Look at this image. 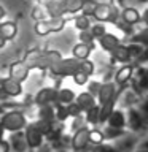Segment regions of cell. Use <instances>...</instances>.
I'll list each match as a JSON object with an SVG mask.
<instances>
[{
    "label": "cell",
    "instance_id": "cell-32",
    "mask_svg": "<svg viewBox=\"0 0 148 152\" xmlns=\"http://www.w3.org/2000/svg\"><path fill=\"white\" fill-rule=\"evenodd\" d=\"M131 68L129 66H126V68H123L121 71H118V76H116V79H118V83H124L127 78H129V75H131Z\"/></svg>",
    "mask_w": 148,
    "mask_h": 152
},
{
    "label": "cell",
    "instance_id": "cell-23",
    "mask_svg": "<svg viewBox=\"0 0 148 152\" xmlns=\"http://www.w3.org/2000/svg\"><path fill=\"white\" fill-rule=\"evenodd\" d=\"M123 18H124V21H126V22L134 24V22L138 21V13L135 11V10H132V8H127V10H124Z\"/></svg>",
    "mask_w": 148,
    "mask_h": 152
},
{
    "label": "cell",
    "instance_id": "cell-20",
    "mask_svg": "<svg viewBox=\"0 0 148 152\" xmlns=\"http://www.w3.org/2000/svg\"><path fill=\"white\" fill-rule=\"evenodd\" d=\"M54 116L59 122H64L67 117H69V109H67V104H61V103H56L54 106Z\"/></svg>",
    "mask_w": 148,
    "mask_h": 152
},
{
    "label": "cell",
    "instance_id": "cell-3",
    "mask_svg": "<svg viewBox=\"0 0 148 152\" xmlns=\"http://www.w3.org/2000/svg\"><path fill=\"white\" fill-rule=\"evenodd\" d=\"M61 60V56L56 51H41L40 56L37 59H33L30 64H27V66L30 70H46V68H53L57 62Z\"/></svg>",
    "mask_w": 148,
    "mask_h": 152
},
{
    "label": "cell",
    "instance_id": "cell-45",
    "mask_svg": "<svg viewBox=\"0 0 148 152\" xmlns=\"http://www.w3.org/2000/svg\"><path fill=\"white\" fill-rule=\"evenodd\" d=\"M95 2H97V3H105V5H110V2H112V0H95Z\"/></svg>",
    "mask_w": 148,
    "mask_h": 152
},
{
    "label": "cell",
    "instance_id": "cell-26",
    "mask_svg": "<svg viewBox=\"0 0 148 152\" xmlns=\"http://www.w3.org/2000/svg\"><path fill=\"white\" fill-rule=\"evenodd\" d=\"M86 113H88V116H86L88 122H91V124H97V122H99V114H100V109H99V108L92 106L91 109H88Z\"/></svg>",
    "mask_w": 148,
    "mask_h": 152
},
{
    "label": "cell",
    "instance_id": "cell-52",
    "mask_svg": "<svg viewBox=\"0 0 148 152\" xmlns=\"http://www.w3.org/2000/svg\"><path fill=\"white\" fill-rule=\"evenodd\" d=\"M140 152H148V151H140Z\"/></svg>",
    "mask_w": 148,
    "mask_h": 152
},
{
    "label": "cell",
    "instance_id": "cell-22",
    "mask_svg": "<svg viewBox=\"0 0 148 152\" xmlns=\"http://www.w3.org/2000/svg\"><path fill=\"white\" fill-rule=\"evenodd\" d=\"M95 7H97V2H95V0H83L81 11H83V14H86V16H89V14H94Z\"/></svg>",
    "mask_w": 148,
    "mask_h": 152
},
{
    "label": "cell",
    "instance_id": "cell-14",
    "mask_svg": "<svg viewBox=\"0 0 148 152\" xmlns=\"http://www.w3.org/2000/svg\"><path fill=\"white\" fill-rule=\"evenodd\" d=\"M38 119H43V121H51L53 122V119H56L53 104H41V106L38 108Z\"/></svg>",
    "mask_w": 148,
    "mask_h": 152
},
{
    "label": "cell",
    "instance_id": "cell-48",
    "mask_svg": "<svg viewBox=\"0 0 148 152\" xmlns=\"http://www.w3.org/2000/svg\"><path fill=\"white\" fill-rule=\"evenodd\" d=\"M142 59H143V60H147V59H148V49H147L145 52H143V56H142Z\"/></svg>",
    "mask_w": 148,
    "mask_h": 152
},
{
    "label": "cell",
    "instance_id": "cell-33",
    "mask_svg": "<svg viewBox=\"0 0 148 152\" xmlns=\"http://www.w3.org/2000/svg\"><path fill=\"white\" fill-rule=\"evenodd\" d=\"M73 79H75V83L76 84H84L86 81H88V75L86 73H83V71H76V73L73 75Z\"/></svg>",
    "mask_w": 148,
    "mask_h": 152
},
{
    "label": "cell",
    "instance_id": "cell-15",
    "mask_svg": "<svg viewBox=\"0 0 148 152\" xmlns=\"http://www.w3.org/2000/svg\"><path fill=\"white\" fill-rule=\"evenodd\" d=\"M73 98H75V95L72 90L69 89H61V90H57V97H56V103H61V104H69L73 102Z\"/></svg>",
    "mask_w": 148,
    "mask_h": 152
},
{
    "label": "cell",
    "instance_id": "cell-9",
    "mask_svg": "<svg viewBox=\"0 0 148 152\" xmlns=\"http://www.w3.org/2000/svg\"><path fill=\"white\" fill-rule=\"evenodd\" d=\"M94 16L99 19V21H112L115 18V11L110 5L105 3H97V7L94 10Z\"/></svg>",
    "mask_w": 148,
    "mask_h": 152
},
{
    "label": "cell",
    "instance_id": "cell-39",
    "mask_svg": "<svg viewBox=\"0 0 148 152\" xmlns=\"http://www.w3.org/2000/svg\"><path fill=\"white\" fill-rule=\"evenodd\" d=\"M10 151H11L10 142L5 141V140H0V152H10Z\"/></svg>",
    "mask_w": 148,
    "mask_h": 152
},
{
    "label": "cell",
    "instance_id": "cell-42",
    "mask_svg": "<svg viewBox=\"0 0 148 152\" xmlns=\"http://www.w3.org/2000/svg\"><path fill=\"white\" fill-rule=\"evenodd\" d=\"M95 152H115L112 147H100L99 151H95Z\"/></svg>",
    "mask_w": 148,
    "mask_h": 152
},
{
    "label": "cell",
    "instance_id": "cell-35",
    "mask_svg": "<svg viewBox=\"0 0 148 152\" xmlns=\"http://www.w3.org/2000/svg\"><path fill=\"white\" fill-rule=\"evenodd\" d=\"M91 33H92L94 37H102V35H105V28H104V26H94L92 28H91Z\"/></svg>",
    "mask_w": 148,
    "mask_h": 152
},
{
    "label": "cell",
    "instance_id": "cell-11",
    "mask_svg": "<svg viewBox=\"0 0 148 152\" xmlns=\"http://www.w3.org/2000/svg\"><path fill=\"white\" fill-rule=\"evenodd\" d=\"M18 33V26L16 22H11V21H5V22H0V35H2L7 41L13 40Z\"/></svg>",
    "mask_w": 148,
    "mask_h": 152
},
{
    "label": "cell",
    "instance_id": "cell-7",
    "mask_svg": "<svg viewBox=\"0 0 148 152\" xmlns=\"http://www.w3.org/2000/svg\"><path fill=\"white\" fill-rule=\"evenodd\" d=\"M56 97H57V90L56 89L45 87V89L38 90V94L35 95L33 102H35L38 106H41V104H53V103H56Z\"/></svg>",
    "mask_w": 148,
    "mask_h": 152
},
{
    "label": "cell",
    "instance_id": "cell-49",
    "mask_svg": "<svg viewBox=\"0 0 148 152\" xmlns=\"http://www.w3.org/2000/svg\"><path fill=\"white\" fill-rule=\"evenodd\" d=\"M143 147H145V149H148V142H145V144H143Z\"/></svg>",
    "mask_w": 148,
    "mask_h": 152
},
{
    "label": "cell",
    "instance_id": "cell-40",
    "mask_svg": "<svg viewBox=\"0 0 148 152\" xmlns=\"http://www.w3.org/2000/svg\"><path fill=\"white\" fill-rule=\"evenodd\" d=\"M100 90V86L99 84H91L89 86V94H97Z\"/></svg>",
    "mask_w": 148,
    "mask_h": 152
},
{
    "label": "cell",
    "instance_id": "cell-28",
    "mask_svg": "<svg viewBox=\"0 0 148 152\" xmlns=\"http://www.w3.org/2000/svg\"><path fill=\"white\" fill-rule=\"evenodd\" d=\"M131 127L134 128V130L142 128V119H140V116H138L135 111H131Z\"/></svg>",
    "mask_w": 148,
    "mask_h": 152
},
{
    "label": "cell",
    "instance_id": "cell-8",
    "mask_svg": "<svg viewBox=\"0 0 148 152\" xmlns=\"http://www.w3.org/2000/svg\"><path fill=\"white\" fill-rule=\"evenodd\" d=\"M10 146H11L13 152H26L29 149L27 146V141H26V136H24V130L21 132H13L11 138H10Z\"/></svg>",
    "mask_w": 148,
    "mask_h": 152
},
{
    "label": "cell",
    "instance_id": "cell-37",
    "mask_svg": "<svg viewBox=\"0 0 148 152\" xmlns=\"http://www.w3.org/2000/svg\"><path fill=\"white\" fill-rule=\"evenodd\" d=\"M107 135H108L110 138H115V136H119V135H121V132H119V128L108 127V128H107Z\"/></svg>",
    "mask_w": 148,
    "mask_h": 152
},
{
    "label": "cell",
    "instance_id": "cell-24",
    "mask_svg": "<svg viewBox=\"0 0 148 152\" xmlns=\"http://www.w3.org/2000/svg\"><path fill=\"white\" fill-rule=\"evenodd\" d=\"M100 43H102V46L105 48V49H113V48L118 45L116 38L112 37V35H102V38H100Z\"/></svg>",
    "mask_w": 148,
    "mask_h": 152
},
{
    "label": "cell",
    "instance_id": "cell-16",
    "mask_svg": "<svg viewBox=\"0 0 148 152\" xmlns=\"http://www.w3.org/2000/svg\"><path fill=\"white\" fill-rule=\"evenodd\" d=\"M64 2V11L65 13H76L81 11L83 0H62Z\"/></svg>",
    "mask_w": 148,
    "mask_h": 152
},
{
    "label": "cell",
    "instance_id": "cell-1",
    "mask_svg": "<svg viewBox=\"0 0 148 152\" xmlns=\"http://www.w3.org/2000/svg\"><path fill=\"white\" fill-rule=\"evenodd\" d=\"M0 125L5 128V132H21L26 128L27 121L22 111L19 109H11V111H5L2 119H0Z\"/></svg>",
    "mask_w": 148,
    "mask_h": 152
},
{
    "label": "cell",
    "instance_id": "cell-30",
    "mask_svg": "<svg viewBox=\"0 0 148 152\" xmlns=\"http://www.w3.org/2000/svg\"><path fill=\"white\" fill-rule=\"evenodd\" d=\"M67 109H69V116H73V117H78L80 116V113H81V108L76 104V102L73 103H69L67 104Z\"/></svg>",
    "mask_w": 148,
    "mask_h": 152
},
{
    "label": "cell",
    "instance_id": "cell-12",
    "mask_svg": "<svg viewBox=\"0 0 148 152\" xmlns=\"http://www.w3.org/2000/svg\"><path fill=\"white\" fill-rule=\"evenodd\" d=\"M45 7L48 10V14L50 18H54V16H62L65 11H64V2L62 0H48L45 3Z\"/></svg>",
    "mask_w": 148,
    "mask_h": 152
},
{
    "label": "cell",
    "instance_id": "cell-19",
    "mask_svg": "<svg viewBox=\"0 0 148 152\" xmlns=\"http://www.w3.org/2000/svg\"><path fill=\"white\" fill-rule=\"evenodd\" d=\"M48 18H50V14H48V10L45 5L40 3L32 10V19H35V21H41V19H48Z\"/></svg>",
    "mask_w": 148,
    "mask_h": 152
},
{
    "label": "cell",
    "instance_id": "cell-51",
    "mask_svg": "<svg viewBox=\"0 0 148 152\" xmlns=\"http://www.w3.org/2000/svg\"><path fill=\"white\" fill-rule=\"evenodd\" d=\"M56 152H64V151H56Z\"/></svg>",
    "mask_w": 148,
    "mask_h": 152
},
{
    "label": "cell",
    "instance_id": "cell-2",
    "mask_svg": "<svg viewBox=\"0 0 148 152\" xmlns=\"http://www.w3.org/2000/svg\"><path fill=\"white\" fill-rule=\"evenodd\" d=\"M67 22V19H64L62 16H54V18H48V19H41V21H35V30L37 35L40 37H45L51 32H59L64 28Z\"/></svg>",
    "mask_w": 148,
    "mask_h": 152
},
{
    "label": "cell",
    "instance_id": "cell-43",
    "mask_svg": "<svg viewBox=\"0 0 148 152\" xmlns=\"http://www.w3.org/2000/svg\"><path fill=\"white\" fill-rule=\"evenodd\" d=\"M5 45H7V40H5V38L0 35V49H2V48H5Z\"/></svg>",
    "mask_w": 148,
    "mask_h": 152
},
{
    "label": "cell",
    "instance_id": "cell-18",
    "mask_svg": "<svg viewBox=\"0 0 148 152\" xmlns=\"http://www.w3.org/2000/svg\"><path fill=\"white\" fill-rule=\"evenodd\" d=\"M108 125L110 127H115V128H123L124 125V116H123V113H112V116L108 117Z\"/></svg>",
    "mask_w": 148,
    "mask_h": 152
},
{
    "label": "cell",
    "instance_id": "cell-6",
    "mask_svg": "<svg viewBox=\"0 0 148 152\" xmlns=\"http://www.w3.org/2000/svg\"><path fill=\"white\" fill-rule=\"evenodd\" d=\"M0 87L3 89V92L8 95V97H19L22 94V83L13 79V78H3L0 79Z\"/></svg>",
    "mask_w": 148,
    "mask_h": 152
},
{
    "label": "cell",
    "instance_id": "cell-34",
    "mask_svg": "<svg viewBox=\"0 0 148 152\" xmlns=\"http://www.w3.org/2000/svg\"><path fill=\"white\" fill-rule=\"evenodd\" d=\"M80 38L83 40V43H86V45H91L92 43V38H94V35L91 32H88V28L86 30H81V35H80Z\"/></svg>",
    "mask_w": 148,
    "mask_h": 152
},
{
    "label": "cell",
    "instance_id": "cell-31",
    "mask_svg": "<svg viewBox=\"0 0 148 152\" xmlns=\"http://www.w3.org/2000/svg\"><path fill=\"white\" fill-rule=\"evenodd\" d=\"M80 71H83V73H86L89 76L91 73H92V64L83 59V62H80Z\"/></svg>",
    "mask_w": 148,
    "mask_h": 152
},
{
    "label": "cell",
    "instance_id": "cell-13",
    "mask_svg": "<svg viewBox=\"0 0 148 152\" xmlns=\"http://www.w3.org/2000/svg\"><path fill=\"white\" fill-rule=\"evenodd\" d=\"M76 104L81 108V111H88V109H91L92 106H95L94 104V98H92V94H81L78 95V98H76Z\"/></svg>",
    "mask_w": 148,
    "mask_h": 152
},
{
    "label": "cell",
    "instance_id": "cell-27",
    "mask_svg": "<svg viewBox=\"0 0 148 152\" xmlns=\"http://www.w3.org/2000/svg\"><path fill=\"white\" fill-rule=\"evenodd\" d=\"M35 125L38 127V130H40L43 135H46V133L51 130L53 122H51V121H43V119H38V121L35 122Z\"/></svg>",
    "mask_w": 148,
    "mask_h": 152
},
{
    "label": "cell",
    "instance_id": "cell-38",
    "mask_svg": "<svg viewBox=\"0 0 148 152\" xmlns=\"http://www.w3.org/2000/svg\"><path fill=\"white\" fill-rule=\"evenodd\" d=\"M140 75H143L142 76V81H140V87L142 89H148V75L143 70H140Z\"/></svg>",
    "mask_w": 148,
    "mask_h": 152
},
{
    "label": "cell",
    "instance_id": "cell-17",
    "mask_svg": "<svg viewBox=\"0 0 148 152\" xmlns=\"http://www.w3.org/2000/svg\"><path fill=\"white\" fill-rule=\"evenodd\" d=\"M89 51H91V46L86 45V43H80V45H76L73 48V56L76 59H86V57L89 56Z\"/></svg>",
    "mask_w": 148,
    "mask_h": 152
},
{
    "label": "cell",
    "instance_id": "cell-5",
    "mask_svg": "<svg viewBox=\"0 0 148 152\" xmlns=\"http://www.w3.org/2000/svg\"><path fill=\"white\" fill-rule=\"evenodd\" d=\"M29 73H30V68L26 65V62H24V60L13 62V64L10 65V68H8V76H10V78H13V79H16V81H19V83L27 81Z\"/></svg>",
    "mask_w": 148,
    "mask_h": 152
},
{
    "label": "cell",
    "instance_id": "cell-21",
    "mask_svg": "<svg viewBox=\"0 0 148 152\" xmlns=\"http://www.w3.org/2000/svg\"><path fill=\"white\" fill-rule=\"evenodd\" d=\"M113 95V87L112 86H102L99 90V97H100V102L102 103H107Z\"/></svg>",
    "mask_w": 148,
    "mask_h": 152
},
{
    "label": "cell",
    "instance_id": "cell-29",
    "mask_svg": "<svg viewBox=\"0 0 148 152\" xmlns=\"http://www.w3.org/2000/svg\"><path fill=\"white\" fill-rule=\"evenodd\" d=\"M102 140H104V135L100 132H97V130H91L89 132V141L91 142H94V144H100Z\"/></svg>",
    "mask_w": 148,
    "mask_h": 152
},
{
    "label": "cell",
    "instance_id": "cell-41",
    "mask_svg": "<svg viewBox=\"0 0 148 152\" xmlns=\"http://www.w3.org/2000/svg\"><path fill=\"white\" fill-rule=\"evenodd\" d=\"M7 98H10V97H8V95L3 92V89L0 87V102H5V100H7Z\"/></svg>",
    "mask_w": 148,
    "mask_h": 152
},
{
    "label": "cell",
    "instance_id": "cell-46",
    "mask_svg": "<svg viewBox=\"0 0 148 152\" xmlns=\"http://www.w3.org/2000/svg\"><path fill=\"white\" fill-rule=\"evenodd\" d=\"M3 135H5V128L0 125V140H3Z\"/></svg>",
    "mask_w": 148,
    "mask_h": 152
},
{
    "label": "cell",
    "instance_id": "cell-4",
    "mask_svg": "<svg viewBox=\"0 0 148 152\" xmlns=\"http://www.w3.org/2000/svg\"><path fill=\"white\" fill-rule=\"evenodd\" d=\"M24 136H26L29 149H38L43 144V138H45V135L38 130L35 124H27L24 128Z\"/></svg>",
    "mask_w": 148,
    "mask_h": 152
},
{
    "label": "cell",
    "instance_id": "cell-47",
    "mask_svg": "<svg viewBox=\"0 0 148 152\" xmlns=\"http://www.w3.org/2000/svg\"><path fill=\"white\" fill-rule=\"evenodd\" d=\"M5 113V106H3V103H0V116Z\"/></svg>",
    "mask_w": 148,
    "mask_h": 152
},
{
    "label": "cell",
    "instance_id": "cell-10",
    "mask_svg": "<svg viewBox=\"0 0 148 152\" xmlns=\"http://www.w3.org/2000/svg\"><path fill=\"white\" fill-rule=\"evenodd\" d=\"M88 142H89V130L80 128V130L75 133L73 140H72V146H73V149L80 151V149H83Z\"/></svg>",
    "mask_w": 148,
    "mask_h": 152
},
{
    "label": "cell",
    "instance_id": "cell-50",
    "mask_svg": "<svg viewBox=\"0 0 148 152\" xmlns=\"http://www.w3.org/2000/svg\"><path fill=\"white\" fill-rule=\"evenodd\" d=\"M145 19H147V21H148V11H147V14H145Z\"/></svg>",
    "mask_w": 148,
    "mask_h": 152
},
{
    "label": "cell",
    "instance_id": "cell-36",
    "mask_svg": "<svg viewBox=\"0 0 148 152\" xmlns=\"http://www.w3.org/2000/svg\"><path fill=\"white\" fill-rule=\"evenodd\" d=\"M127 52H129L131 56H138V54L142 52V48L138 46V45H132V46L127 48Z\"/></svg>",
    "mask_w": 148,
    "mask_h": 152
},
{
    "label": "cell",
    "instance_id": "cell-25",
    "mask_svg": "<svg viewBox=\"0 0 148 152\" xmlns=\"http://www.w3.org/2000/svg\"><path fill=\"white\" fill-rule=\"evenodd\" d=\"M91 22H89V18L86 16V14H81L75 19V27L80 28V30H86V28H89Z\"/></svg>",
    "mask_w": 148,
    "mask_h": 152
},
{
    "label": "cell",
    "instance_id": "cell-44",
    "mask_svg": "<svg viewBox=\"0 0 148 152\" xmlns=\"http://www.w3.org/2000/svg\"><path fill=\"white\" fill-rule=\"evenodd\" d=\"M5 14H7V13H5V8L2 7V5H0V21H2V19L5 18Z\"/></svg>",
    "mask_w": 148,
    "mask_h": 152
}]
</instances>
